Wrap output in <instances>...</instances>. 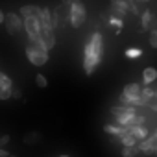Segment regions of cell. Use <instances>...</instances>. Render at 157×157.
<instances>
[{"label": "cell", "instance_id": "603a6c76", "mask_svg": "<svg viewBox=\"0 0 157 157\" xmlns=\"http://www.w3.org/2000/svg\"><path fill=\"white\" fill-rule=\"evenodd\" d=\"M124 56H126L128 59H137V57L142 56V50H140V48H128V50L124 52Z\"/></svg>", "mask_w": 157, "mask_h": 157}, {"label": "cell", "instance_id": "4dcf8cb0", "mask_svg": "<svg viewBox=\"0 0 157 157\" xmlns=\"http://www.w3.org/2000/svg\"><path fill=\"white\" fill-rule=\"evenodd\" d=\"M4 17H6V13H4L2 10H0V24H2V22H4Z\"/></svg>", "mask_w": 157, "mask_h": 157}, {"label": "cell", "instance_id": "8fae6325", "mask_svg": "<svg viewBox=\"0 0 157 157\" xmlns=\"http://www.w3.org/2000/svg\"><path fill=\"white\" fill-rule=\"evenodd\" d=\"M54 30H59V28H65V24H67V21H68V15L65 17V11H63V4L61 6H57L54 11Z\"/></svg>", "mask_w": 157, "mask_h": 157}, {"label": "cell", "instance_id": "ba28073f", "mask_svg": "<svg viewBox=\"0 0 157 157\" xmlns=\"http://www.w3.org/2000/svg\"><path fill=\"white\" fill-rule=\"evenodd\" d=\"M109 10H111V15L113 17H120L122 19L126 13H129V10H128V0H111Z\"/></svg>", "mask_w": 157, "mask_h": 157}, {"label": "cell", "instance_id": "d4e9b609", "mask_svg": "<svg viewBox=\"0 0 157 157\" xmlns=\"http://www.w3.org/2000/svg\"><path fill=\"white\" fill-rule=\"evenodd\" d=\"M128 10H129L133 15H139V13H140V8H139V0H128Z\"/></svg>", "mask_w": 157, "mask_h": 157}, {"label": "cell", "instance_id": "2e32d148", "mask_svg": "<svg viewBox=\"0 0 157 157\" xmlns=\"http://www.w3.org/2000/svg\"><path fill=\"white\" fill-rule=\"evenodd\" d=\"M155 80H157V68L146 67V68L142 70V82H144V85H150V83H153Z\"/></svg>", "mask_w": 157, "mask_h": 157}, {"label": "cell", "instance_id": "9c48e42d", "mask_svg": "<svg viewBox=\"0 0 157 157\" xmlns=\"http://www.w3.org/2000/svg\"><path fill=\"white\" fill-rule=\"evenodd\" d=\"M100 59H102V57L83 54V72H85L87 76L94 74V70H96V68H98V65H100Z\"/></svg>", "mask_w": 157, "mask_h": 157}, {"label": "cell", "instance_id": "f546056e", "mask_svg": "<svg viewBox=\"0 0 157 157\" xmlns=\"http://www.w3.org/2000/svg\"><path fill=\"white\" fill-rule=\"evenodd\" d=\"M8 155H10L8 150H2V148H0V157H8Z\"/></svg>", "mask_w": 157, "mask_h": 157}, {"label": "cell", "instance_id": "9a60e30c", "mask_svg": "<svg viewBox=\"0 0 157 157\" xmlns=\"http://www.w3.org/2000/svg\"><path fill=\"white\" fill-rule=\"evenodd\" d=\"M128 131H129L137 140H142V139H146V137L150 135V131H148V128H146L144 124H142V126H129Z\"/></svg>", "mask_w": 157, "mask_h": 157}, {"label": "cell", "instance_id": "6da1fadb", "mask_svg": "<svg viewBox=\"0 0 157 157\" xmlns=\"http://www.w3.org/2000/svg\"><path fill=\"white\" fill-rule=\"evenodd\" d=\"M109 113H111L115 124H118V126L129 128V126L135 124V115H137L135 105H122V104L120 105H113L109 109Z\"/></svg>", "mask_w": 157, "mask_h": 157}, {"label": "cell", "instance_id": "3957f363", "mask_svg": "<svg viewBox=\"0 0 157 157\" xmlns=\"http://www.w3.org/2000/svg\"><path fill=\"white\" fill-rule=\"evenodd\" d=\"M87 21V8L82 0L78 2H72L68 6V24L72 28H82Z\"/></svg>", "mask_w": 157, "mask_h": 157}, {"label": "cell", "instance_id": "5bb4252c", "mask_svg": "<svg viewBox=\"0 0 157 157\" xmlns=\"http://www.w3.org/2000/svg\"><path fill=\"white\" fill-rule=\"evenodd\" d=\"M39 21H41V26L54 28V13H52V10L41 8V17H39Z\"/></svg>", "mask_w": 157, "mask_h": 157}, {"label": "cell", "instance_id": "7a4b0ae2", "mask_svg": "<svg viewBox=\"0 0 157 157\" xmlns=\"http://www.w3.org/2000/svg\"><path fill=\"white\" fill-rule=\"evenodd\" d=\"M26 57L33 67H44L50 59V54L39 41H30V44L26 46Z\"/></svg>", "mask_w": 157, "mask_h": 157}, {"label": "cell", "instance_id": "d6a6232c", "mask_svg": "<svg viewBox=\"0 0 157 157\" xmlns=\"http://www.w3.org/2000/svg\"><path fill=\"white\" fill-rule=\"evenodd\" d=\"M153 100H155V102H157V89H155V96H153Z\"/></svg>", "mask_w": 157, "mask_h": 157}, {"label": "cell", "instance_id": "44dd1931", "mask_svg": "<svg viewBox=\"0 0 157 157\" xmlns=\"http://www.w3.org/2000/svg\"><path fill=\"white\" fill-rule=\"evenodd\" d=\"M140 151H139V148L137 146H124L122 148V151H120V155L122 157H137Z\"/></svg>", "mask_w": 157, "mask_h": 157}, {"label": "cell", "instance_id": "83f0119b", "mask_svg": "<svg viewBox=\"0 0 157 157\" xmlns=\"http://www.w3.org/2000/svg\"><path fill=\"white\" fill-rule=\"evenodd\" d=\"M10 140H11V139H10V135H2V137H0V146H6Z\"/></svg>", "mask_w": 157, "mask_h": 157}, {"label": "cell", "instance_id": "5b68a950", "mask_svg": "<svg viewBox=\"0 0 157 157\" xmlns=\"http://www.w3.org/2000/svg\"><path fill=\"white\" fill-rule=\"evenodd\" d=\"M22 17L21 15H17L15 11H10V13H6V17H4V24H6V30H8V33L10 35H17L21 30H22Z\"/></svg>", "mask_w": 157, "mask_h": 157}, {"label": "cell", "instance_id": "d6986e66", "mask_svg": "<svg viewBox=\"0 0 157 157\" xmlns=\"http://www.w3.org/2000/svg\"><path fill=\"white\" fill-rule=\"evenodd\" d=\"M151 21H153V13H151L150 10H146V11H142V13H140V26H142L144 30H148V28H150Z\"/></svg>", "mask_w": 157, "mask_h": 157}, {"label": "cell", "instance_id": "277c9868", "mask_svg": "<svg viewBox=\"0 0 157 157\" xmlns=\"http://www.w3.org/2000/svg\"><path fill=\"white\" fill-rule=\"evenodd\" d=\"M22 28L28 35L30 41H37L39 39V32H41V21L37 17H24L22 19Z\"/></svg>", "mask_w": 157, "mask_h": 157}, {"label": "cell", "instance_id": "30bf717a", "mask_svg": "<svg viewBox=\"0 0 157 157\" xmlns=\"http://www.w3.org/2000/svg\"><path fill=\"white\" fill-rule=\"evenodd\" d=\"M155 142H157V140H155L151 135H148L146 139L139 140L137 148H139V151L144 153V155H153V151H155Z\"/></svg>", "mask_w": 157, "mask_h": 157}, {"label": "cell", "instance_id": "e575fe53", "mask_svg": "<svg viewBox=\"0 0 157 157\" xmlns=\"http://www.w3.org/2000/svg\"><path fill=\"white\" fill-rule=\"evenodd\" d=\"M139 2H150V0H139Z\"/></svg>", "mask_w": 157, "mask_h": 157}, {"label": "cell", "instance_id": "836d02e7", "mask_svg": "<svg viewBox=\"0 0 157 157\" xmlns=\"http://www.w3.org/2000/svg\"><path fill=\"white\" fill-rule=\"evenodd\" d=\"M153 155H157V142H155V151H153Z\"/></svg>", "mask_w": 157, "mask_h": 157}, {"label": "cell", "instance_id": "ffe728a7", "mask_svg": "<svg viewBox=\"0 0 157 157\" xmlns=\"http://www.w3.org/2000/svg\"><path fill=\"white\" fill-rule=\"evenodd\" d=\"M137 142H139V140H137L129 131H126V133L120 137V144H122V146H137Z\"/></svg>", "mask_w": 157, "mask_h": 157}, {"label": "cell", "instance_id": "52a82bcc", "mask_svg": "<svg viewBox=\"0 0 157 157\" xmlns=\"http://www.w3.org/2000/svg\"><path fill=\"white\" fill-rule=\"evenodd\" d=\"M13 82L6 72H0V100H10L11 98Z\"/></svg>", "mask_w": 157, "mask_h": 157}, {"label": "cell", "instance_id": "f1b7e54d", "mask_svg": "<svg viewBox=\"0 0 157 157\" xmlns=\"http://www.w3.org/2000/svg\"><path fill=\"white\" fill-rule=\"evenodd\" d=\"M72 2H78V0H61V4H63V6H70Z\"/></svg>", "mask_w": 157, "mask_h": 157}, {"label": "cell", "instance_id": "4316f807", "mask_svg": "<svg viewBox=\"0 0 157 157\" xmlns=\"http://www.w3.org/2000/svg\"><path fill=\"white\" fill-rule=\"evenodd\" d=\"M11 98H13V100H22V91L17 89V87H13V89H11Z\"/></svg>", "mask_w": 157, "mask_h": 157}, {"label": "cell", "instance_id": "d590c367", "mask_svg": "<svg viewBox=\"0 0 157 157\" xmlns=\"http://www.w3.org/2000/svg\"><path fill=\"white\" fill-rule=\"evenodd\" d=\"M8 157H17V155H11V153H10V155H8Z\"/></svg>", "mask_w": 157, "mask_h": 157}, {"label": "cell", "instance_id": "cb8c5ba5", "mask_svg": "<svg viewBox=\"0 0 157 157\" xmlns=\"http://www.w3.org/2000/svg\"><path fill=\"white\" fill-rule=\"evenodd\" d=\"M35 85H37L39 89H46V87H48V80H46L44 74H37V76H35Z\"/></svg>", "mask_w": 157, "mask_h": 157}, {"label": "cell", "instance_id": "7402d4cb", "mask_svg": "<svg viewBox=\"0 0 157 157\" xmlns=\"http://www.w3.org/2000/svg\"><path fill=\"white\" fill-rule=\"evenodd\" d=\"M41 140V133L39 131H30L24 135V142L26 144H33V142H39Z\"/></svg>", "mask_w": 157, "mask_h": 157}, {"label": "cell", "instance_id": "484cf974", "mask_svg": "<svg viewBox=\"0 0 157 157\" xmlns=\"http://www.w3.org/2000/svg\"><path fill=\"white\" fill-rule=\"evenodd\" d=\"M150 46H153V48H157V28L150 32Z\"/></svg>", "mask_w": 157, "mask_h": 157}, {"label": "cell", "instance_id": "4fadbf2b", "mask_svg": "<svg viewBox=\"0 0 157 157\" xmlns=\"http://www.w3.org/2000/svg\"><path fill=\"white\" fill-rule=\"evenodd\" d=\"M19 15L24 19V17H41V8L39 6H32V4H26V6H22L21 8V11H19Z\"/></svg>", "mask_w": 157, "mask_h": 157}, {"label": "cell", "instance_id": "ac0fdd59", "mask_svg": "<svg viewBox=\"0 0 157 157\" xmlns=\"http://www.w3.org/2000/svg\"><path fill=\"white\" fill-rule=\"evenodd\" d=\"M107 24L115 30V33H117V35H118V33L122 32V28H124V21H122L120 17H113V15L107 19Z\"/></svg>", "mask_w": 157, "mask_h": 157}, {"label": "cell", "instance_id": "7c38bea8", "mask_svg": "<svg viewBox=\"0 0 157 157\" xmlns=\"http://www.w3.org/2000/svg\"><path fill=\"white\" fill-rule=\"evenodd\" d=\"M153 96H155V89H151L150 85H146V87H140V98H139V107H142V105H148L151 100H153Z\"/></svg>", "mask_w": 157, "mask_h": 157}, {"label": "cell", "instance_id": "8992f818", "mask_svg": "<svg viewBox=\"0 0 157 157\" xmlns=\"http://www.w3.org/2000/svg\"><path fill=\"white\" fill-rule=\"evenodd\" d=\"M48 52L54 48L56 44V30L54 28H46V26H41V32H39V39H37Z\"/></svg>", "mask_w": 157, "mask_h": 157}, {"label": "cell", "instance_id": "1f68e13d", "mask_svg": "<svg viewBox=\"0 0 157 157\" xmlns=\"http://www.w3.org/2000/svg\"><path fill=\"white\" fill-rule=\"evenodd\" d=\"M151 137H153V139H155V140H157V129H155V131H153V135H151Z\"/></svg>", "mask_w": 157, "mask_h": 157}, {"label": "cell", "instance_id": "8d00e7d4", "mask_svg": "<svg viewBox=\"0 0 157 157\" xmlns=\"http://www.w3.org/2000/svg\"><path fill=\"white\" fill-rule=\"evenodd\" d=\"M59 157H70V155H59Z\"/></svg>", "mask_w": 157, "mask_h": 157}, {"label": "cell", "instance_id": "e0dca14e", "mask_svg": "<svg viewBox=\"0 0 157 157\" xmlns=\"http://www.w3.org/2000/svg\"><path fill=\"white\" fill-rule=\"evenodd\" d=\"M104 131H105V133H109V135L122 137V135L128 131V128H124V126H118V124H105V126H104Z\"/></svg>", "mask_w": 157, "mask_h": 157}]
</instances>
